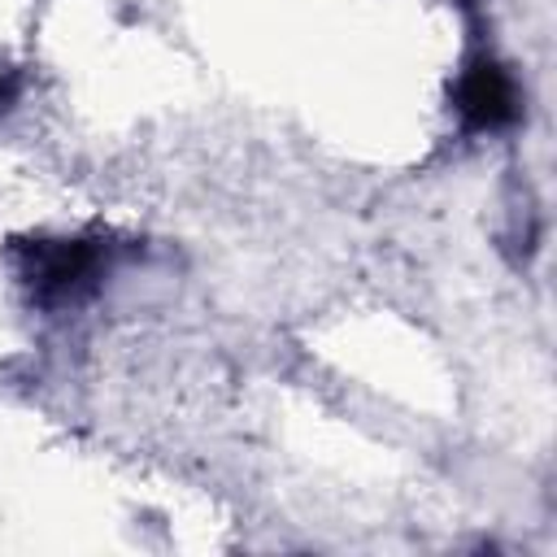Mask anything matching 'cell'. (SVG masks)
Returning a JSON list of instances; mask_svg holds the SVG:
<instances>
[{
	"instance_id": "6da1fadb",
	"label": "cell",
	"mask_w": 557,
	"mask_h": 557,
	"mask_svg": "<svg viewBox=\"0 0 557 557\" xmlns=\"http://www.w3.org/2000/svg\"><path fill=\"white\" fill-rule=\"evenodd\" d=\"M104 270V248L96 239H35L17 248V278L39 305L83 300Z\"/></svg>"
},
{
	"instance_id": "7a4b0ae2",
	"label": "cell",
	"mask_w": 557,
	"mask_h": 557,
	"mask_svg": "<svg viewBox=\"0 0 557 557\" xmlns=\"http://www.w3.org/2000/svg\"><path fill=\"white\" fill-rule=\"evenodd\" d=\"M457 113L470 131H496L518 117V83L487 57H474L457 78Z\"/></svg>"
},
{
	"instance_id": "3957f363",
	"label": "cell",
	"mask_w": 557,
	"mask_h": 557,
	"mask_svg": "<svg viewBox=\"0 0 557 557\" xmlns=\"http://www.w3.org/2000/svg\"><path fill=\"white\" fill-rule=\"evenodd\" d=\"M13 96H17V78H0V109H9Z\"/></svg>"
}]
</instances>
